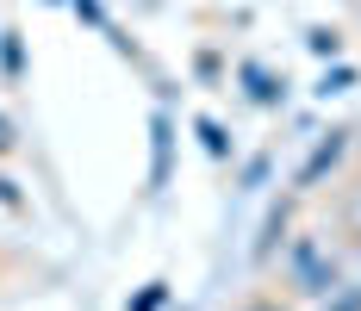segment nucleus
Segmentation results:
<instances>
[{
  "label": "nucleus",
  "instance_id": "nucleus-1",
  "mask_svg": "<svg viewBox=\"0 0 361 311\" xmlns=\"http://www.w3.org/2000/svg\"><path fill=\"white\" fill-rule=\"evenodd\" d=\"M250 311H274V305H250Z\"/></svg>",
  "mask_w": 361,
  "mask_h": 311
}]
</instances>
